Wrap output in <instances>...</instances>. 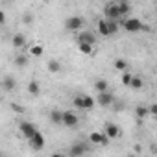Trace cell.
Here are the masks:
<instances>
[{
	"instance_id": "23",
	"label": "cell",
	"mask_w": 157,
	"mask_h": 157,
	"mask_svg": "<svg viewBox=\"0 0 157 157\" xmlns=\"http://www.w3.org/2000/svg\"><path fill=\"white\" fill-rule=\"evenodd\" d=\"M135 115H137V118H146L150 113H148V107L146 105H137L135 107Z\"/></svg>"
},
{
	"instance_id": "25",
	"label": "cell",
	"mask_w": 157,
	"mask_h": 157,
	"mask_svg": "<svg viewBox=\"0 0 157 157\" xmlns=\"http://www.w3.org/2000/svg\"><path fill=\"white\" fill-rule=\"evenodd\" d=\"M72 104H74V107H76V109L83 111V94H78V96H74V98H72Z\"/></svg>"
},
{
	"instance_id": "14",
	"label": "cell",
	"mask_w": 157,
	"mask_h": 157,
	"mask_svg": "<svg viewBox=\"0 0 157 157\" xmlns=\"http://www.w3.org/2000/svg\"><path fill=\"white\" fill-rule=\"evenodd\" d=\"M94 105H96V100L89 94H83V111H91L94 109Z\"/></svg>"
},
{
	"instance_id": "17",
	"label": "cell",
	"mask_w": 157,
	"mask_h": 157,
	"mask_svg": "<svg viewBox=\"0 0 157 157\" xmlns=\"http://www.w3.org/2000/svg\"><path fill=\"white\" fill-rule=\"evenodd\" d=\"M28 93H30L32 96H37V94L41 93V85H39V82L32 80V82L28 83Z\"/></svg>"
},
{
	"instance_id": "29",
	"label": "cell",
	"mask_w": 157,
	"mask_h": 157,
	"mask_svg": "<svg viewBox=\"0 0 157 157\" xmlns=\"http://www.w3.org/2000/svg\"><path fill=\"white\" fill-rule=\"evenodd\" d=\"M15 80H13V78H6V80H4V89L6 91H13L15 89Z\"/></svg>"
},
{
	"instance_id": "26",
	"label": "cell",
	"mask_w": 157,
	"mask_h": 157,
	"mask_svg": "<svg viewBox=\"0 0 157 157\" xmlns=\"http://www.w3.org/2000/svg\"><path fill=\"white\" fill-rule=\"evenodd\" d=\"M131 78H133V74L129 72V68H128V70H124V72H122V85L129 87V83H131Z\"/></svg>"
},
{
	"instance_id": "8",
	"label": "cell",
	"mask_w": 157,
	"mask_h": 157,
	"mask_svg": "<svg viewBox=\"0 0 157 157\" xmlns=\"http://www.w3.org/2000/svg\"><path fill=\"white\" fill-rule=\"evenodd\" d=\"M19 129H21L22 137H24V139H28V140H30V139H32V135H33V133L37 131V128H35V126H33L32 122H26V120H24V122H21Z\"/></svg>"
},
{
	"instance_id": "24",
	"label": "cell",
	"mask_w": 157,
	"mask_h": 157,
	"mask_svg": "<svg viewBox=\"0 0 157 157\" xmlns=\"http://www.w3.org/2000/svg\"><path fill=\"white\" fill-rule=\"evenodd\" d=\"M107 21V19H105ZM107 28H109V33L113 35V33H117L118 30H120V22L118 21H107Z\"/></svg>"
},
{
	"instance_id": "11",
	"label": "cell",
	"mask_w": 157,
	"mask_h": 157,
	"mask_svg": "<svg viewBox=\"0 0 157 157\" xmlns=\"http://www.w3.org/2000/svg\"><path fill=\"white\" fill-rule=\"evenodd\" d=\"M78 43H89V44H96V37L91 33V32H82L80 30V33H78Z\"/></svg>"
},
{
	"instance_id": "13",
	"label": "cell",
	"mask_w": 157,
	"mask_h": 157,
	"mask_svg": "<svg viewBox=\"0 0 157 157\" xmlns=\"http://www.w3.org/2000/svg\"><path fill=\"white\" fill-rule=\"evenodd\" d=\"M11 43H13V46H15L17 50H22V48L26 46V37H24L22 33H15L13 39H11Z\"/></svg>"
},
{
	"instance_id": "27",
	"label": "cell",
	"mask_w": 157,
	"mask_h": 157,
	"mask_svg": "<svg viewBox=\"0 0 157 157\" xmlns=\"http://www.w3.org/2000/svg\"><path fill=\"white\" fill-rule=\"evenodd\" d=\"M94 89L100 93V91H107L109 89V83L105 82V80H96V83H94Z\"/></svg>"
},
{
	"instance_id": "18",
	"label": "cell",
	"mask_w": 157,
	"mask_h": 157,
	"mask_svg": "<svg viewBox=\"0 0 157 157\" xmlns=\"http://www.w3.org/2000/svg\"><path fill=\"white\" fill-rule=\"evenodd\" d=\"M142 85H144V82H142V78H140V76H133V78H131V83H129V87H131V89L140 91V89H142Z\"/></svg>"
},
{
	"instance_id": "19",
	"label": "cell",
	"mask_w": 157,
	"mask_h": 157,
	"mask_svg": "<svg viewBox=\"0 0 157 157\" xmlns=\"http://www.w3.org/2000/svg\"><path fill=\"white\" fill-rule=\"evenodd\" d=\"M28 56L26 54H15V65L17 67H26L28 65Z\"/></svg>"
},
{
	"instance_id": "9",
	"label": "cell",
	"mask_w": 157,
	"mask_h": 157,
	"mask_svg": "<svg viewBox=\"0 0 157 157\" xmlns=\"http://www.w3.org/2000/svg\"><path fill=\"white\" fill-rule=\"evenodd\" d=\"M30 142H32V148H35V150H43V148H44V135L37 129V131L32 135Z\"/></svg>"
},
{
	"instance_id": "4",
	"label": "cell",
	"mask_w": 157,
	"mask_h": 157,
	"mask_svg": "<svg viewBox=\"0 0 157 157\" xmlns=\"http://www.w3.org/2000/svg\"><path fill=\"white\" fill-rule=\"evenodd\" d=\"M94 100L98 102V105H102V107H109V105H113V104H115V100H117V98H115V94L107 89V91H100V93H98V96H96Z\"/></svg>"
},
{
	"instance_id": "16",
	"label": "cell",
	"mask_w": 157,
	"mask_h": 157,
	"mask_svg": "<svg viewBox=\"0 0 157 157\" xmlns=\"http://www.w3.org/2000/svg\"><path fill=\"white\" fill-rule=\"evenodd\" d=\"M78 48H80V52L85 54V56H93L94 44H89V43H78Z\"/></svg>"
},
{
	"instance_id": "31",
	"label": "cell",
	"mask_w": 157,
	"mask_h": 157,
	"mask_svg": "<svg viewBox=\"0 0 157 157\" xmlns=\"http://www.w3.org/2000/svg\"><path fill=\"white\" fill-rule=\"evenodd\" d=\"M148 113H150V115H157V105H155V104H151V105L148 107Z\"/></svg>"
},
{
	"instance_id": "5",
	"label": "cell",
	"mask_w": 157,
	"mask_h": 157,
	"mask_svg": "<svg viewBox=\"0 0 157 157\" xmlns=\"http://www.w3.org/2000/svg\"><path fill=\"white\" fill-rule=\"evenodd\" d=\"M61 124L67 126V128H76L80 124V118H78V115L72 113V111H63L61 113Z\"/></svg>"
},
{
	"instance_id": "15",
	"label": "cell",
	"mask_w": 157,
	"mask_h": 157,
	"mask_svg": "<svg viewBox=\"0 0 157 157\" xmlns=\"http://www.w3.org/2000/svg\"><path fill=\"white\" fill-rule=\"evenodd\" d=\"M96 26H98V33H100V35H104V37L111 35V33H109V28H107V21H105V19H100Z\"/></svg>"
},
{
	"instance_id": "6",
	"label": "cell",
	"mask_w": 157,
	"mask_h": 157,
	"mask_svg": "<svg viewBox=\"0 0 157 157\" xmlns=\"http://www.w3.org/2000/svg\"><path fill=\"white\" fill-rule=\"evenodd\" d=\"M89 140H91L93 144H100V146H107V144H109V139H107V135H105L104 131H93V133L89 135Z\"/></svg>"
},
{
	"instance_id": "32",
	"label": "cell",
	"mask_w": 157,
	"mask_h": 157,
	"mask_svg": "<svg viewBox=\"0 0 157 157\" xmlns=\"http://www.w3.org/2000/svg\"><path fill=\"white\" fill-rule=\"evenodd\" d=\"M4 22H6V13H4L2 10H0V26H2Z\"/></svg>"
},
{
	"instance_id": "3",
	"label": "cell",
	"mask_w": 157,
	"mask_h": 157,
	"mask_svg": "<svg viewBox=\"0 0 157 157\" xmlns=\"http://www.w3.org/2000/svg\"><path fill=\"white\" fill-rule=\"evenodd\" d=\"M104 15L107 21H120V13H118V4L117 2H107L104 6Z\"/></svg>"
},
{
	"instance_id": "22",
	"label": "cell",
	"mask_w": 157,
	"mask_h": 157,
	"mask_svg": "<svg viewBox=\"0 0 157 157\" xmlns=\"http://www.w3.org/2000/svg\"><path fill=\"white\" fill-rule=\"evenodd\" d=\"M113 67H115L117 70H120V72H124V70H128V68H129V65H128V61H126V59H115Z\"/></svg>"
},
{
	"instance_id": "2",
	"label": "cell",
	"mask_w": 157,
	"mask_h": 157,
	"mask_svg": "<svg viewBox=\"0 0 157 157\" xmlns=\"http://www.w3.org/2000/svg\"><path fill=\"white\" fill-rule=\"evenodd\" d=\"M83 24H85V21H83L80 15L68 17V19L65 21V28H67L68 32H80V30H83Z\"/></svg>"
},
{
	"instance_id": "10",
	"label": "cell",
	"mask_w": 157,
	"mask_h": 157,
	"mask_svg": "<svg viewBox=\"0 0 157 157\" xmlns=\"http://www.w3.org/2000/svg\"><path fill=\"white\" fill-rule=\"evenodd\" d=\"M91 148L87 146V144H83V142H76V144H72V148L68 150V153L70 155H74V157H78V155H83V153H87Z\"/></svg>"
},
{
	"instance_id": "30",
	"label": "cell",
	"mask_w": 157,
	"mask_h": 157,
	"mask_svg": "<svg viewBox=\"0 0 157 157\" xmlns=\"http://www.w3.org/2000/svg\"><path fill=\"white\" fill-rule=\"evenodd\" d=\"M22 22H24V24H32V22H33V15H32V13H24V15H22Z\"/></svg>"
},
{
	"instance_id": "21",
	"label": "cell",
	"mask_w": 157,
	"mask_h": 157,
	"mask_svg": "<svg viewBox=\"0 0 157 157\" xmlns=\"http://www.w3.org/2000/svg\"><path fill=\"white\" fill-rule=\"evenodd\" d=\"M43 54H44L43 44H33V46L30 48V56H33V57H41Z\"/></svg>"
},
{
	"instance_id": "1",
	"label": "cell",
	"mask_w": 157,
	"mask_h": 157,
	"mask_svg": "<svg viewBox=\"0 0 157 157\" xmlns=\"http://www.w3.org/2000/svg\"><path fill=\"white\" fill-rule=\"evenodd\" d=\"M120 26L126 30V32H140V30H144V24H142V21H139V19H135V17H126L122 22H120Z\"/></svg>"
},
{
	"instance_id": "28",
	"label": "cell",
	"mask_w": 157,
	"mask_h": 157,
	"mask_svg": "<svg viewBox=\"0 0 157 157\" xmlns=\"http://www.w3.org/2000/svg\"><path fill=\"white\" fill-rule=\"evenodd\" d=\"M61 113H63V111H59V109H54V111L50 113V120H52L54 124H61Z\"/></svg>"
},
{
	"instance_id": "12",
	"label": "cell",
	"mask_w": 157,
	"mask_h": 157,
	"mask_svg": "<svg viewBox=\"0 0 157 157\" xmlns=\"http://www.w3.org/2000/svg\"><path fill=\"white\" fill-rule=\"evenodd\" d=\"M118 13H120V17H128L129 15V11H131V4L128 2V0H118Z\"/></svg>"
},
{
	"instance_id": "20",
	"label": "cell",
	"mask_w": 157,
	"mask_h": 157,
	"mask_svg": "<svg viewBox=\"0 0 157 157\" xmlns=\"http://www.w3.org/2000/svg\"><path fill=\"white\" fill-rule=\"evenodd\" d=\"M46 67H48V72H52V74H56V72L61 70V63H59L57 59H50Z\"/></svg>"
},
{
	"instance_id": "7",
	"label": "cell",
	"mask_w": 157,
	"mask_h": 157,
	"mask_svg": "<svg viewBox=\"0 0 157 157\" xmlns=\"http://www.w3.org/2000/svg\"><path fill=\"white\" fill-rule=\"evenodd\" d=\"M104 133L107 135L109 140H113V139H118V137H120V128H118L117 124H113V122H107V124L104 126Z\"/></svg>"
}]
</instances>
